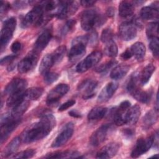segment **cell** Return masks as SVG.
<instances>
[{"instance_id": "6da1fadb", "label": "cell", "mask_w": 159, "mask_h": 159, "mask_svg": "<svg viewBox=\"0 0 159 159\" xmlns=\"http://www.w3.org/2000/svg\"><path fill=\"white\" fill-rule=\"evenodd\" d=\"M55 125V118L50 112L43 114L39 122L27 128L22 134L23 142L31 143L47 136Z\"/></svg>"}, {"instance_id": "7a4b0ae2", "label": "cell", "mask_w": 159, "mask_h": 159, "mask_svg": "<svg viewBox=\"0 0 159 159\" xmlns=\"http://www.w3.org/2000/svg\"><path fill=\"white\" fill-rule=\"evenodd\" d=\"M106 20L104 16L94 9L84 11L81 15V26L86 31L92 30L94 27L102 25Z\"/></svg>"}, {"instance_id": "3957f363", "label": "cell", "mask_w": 159, "mask_h": 159, "mask_svg": "<svg viewBox=\"0 0 159 159\" xmlns=\"http://www.w3.org/2000/svg\"><path fill=\"white\" fill-rule=\"evenodd\" d=\"M20 121V119L14 117L11 112L3 114L1 119V143H2L16 129Z\"/></svg>"}, {"instance_id": "277c9868", "label": "cell", "mask_w": 159, "mask_h": 159, "mask_svg": "<svg viewBox=\"0 0 159 159\" xmlns=\"http://www.w3.org/2000/svg\"><path fill=\"white\" fill-rule=\"evenodd\" d=\"M89 40V35L79 36L73 40L72 46L68 53V58L70 61H76L84 55L86 47Z\"/></svg>"}, {"instance_id": "5b68a950", "label": "cell", "mask_w": 159, "mask_h": 159, "mask_svg": "<svg viewBox=\"0 0 159 159\" xmlns=\"http://www.w3.org/2000/svg\"><path fill=\"white\" fill-rule=\"evenodd\" d=\"M43 12L44 10L40 2L39 4H37L24 16L21 22V27L25 29L33 24L39 25L44 20Z\"/></svg>"}, {"instance_id": "8992f818", "label": "cell", "mask_w": 159, "mask_h": 159, "mask_svg": "<svg viewBox=\"0 0 159 159\" xmlns=\"http://www.w3.org/2000/svg\"><path fill=\"white\" fill-rule=\"evenodd\" d=\"M16 24V19L14 17H10L4 21L0 34V43L1 50L7 46L12 37Z\"/></svg>"}, {"instance_id": "52a82bcc", "label": "cell", "mask_w": 159, "mask_h": 159, "mask_svg": "<svg viewBox=\"0 0 159 159\" xmlns=\"http://www.w3.org/2000/svg\"><path fill=\"white\" fill-rule=\"evenodd\" d=\"M78 8V4L76 1H59V5L55 12V16L60 19H66L75 14Z\"/></svg>"}, {"instance_id": "ba28073f", "label": "cell", "mask_w": 159, "mask_h": 159, "mask_svg": "<svg viewBox=\"0 0 159 159\" xmlns=\"http://www.w3.org/2000/svg\"><path fill=\"white\" fill-rule=\"evenodd\" d=\"M102 53L99 51H94L88 55L83 60L81 61L76 66L78 73H83L96 65L102 58Z\"/></svg>"}, {"instance_id": "9c48e42d", "label": "cell", "mask_w": 159, "mask_h": 159, "mask_svg": "<svg viewBox=\"0 0 159 159\" xmlns=\"http://www.w3.org/2000/svg\"><path fill=\"white\" fill-rule=\"evenodd\" d=\"M38 57V53L33 50L30 52L18 63V71L20 73H25L34 69L37 63Z\"/></svg>"}, {"instance_id": "30bf717a", "label": "cell", "mask_w": 159, "mask_h": 159, "mask_svg": "<svg viewBox=\"0 0 159 159\" xmlns=\"http://www.w3.org/2000/svg\"><path fill=\"white\" fill-rule=\"evenodd\" d=\"M74 132V125L72 122H69L65 125L64 128L57 135L52 142V147L53 148L60 147L65 144L71 137Z\"/></svg>"}, {"instance_id": "8fae6325", "label": "cell", "mask_w": 159, "mask_h": 159, "mask_svg": "<svg viewBox=\"0 0 159 159\" xmlns=\"http://www.w3.org/2000/svg\"><path fill=\"white\" fill-rule=\"evenodd\" d=\"M153 136H150L145 139L140 138L138 139L135 146L131 152L132 158H137L144 153L147 152L153 145Z\"/></svg>"}, {"instance_id": "7c38bea8", "label": "cell", "mask_w": 159, "mask_h": 159, "mask_svg": "<svg viewBox=\"0 0 159 159\" xmlns=\"http://www.w3.org/2000/svg\"><path fill=\"white\" fill-rule=\"evenodd\" d=\"M70 90V86L66 84L61 83L53 88L48 94L47 104L52 105L56 103L60 98L65 96Z\"/></svg>"}, {"instance_id": "4fadbf2b", "label": "cell", "mask_w": 159, "mask_h": 159, "mask_svg": "<svg viewBox=\"0 0 159 159\" xmlns=\"http://www.w3.org/2000/svg\"><path fill=\"white\" fill-rule=\"evenodd\" d=\"M130 106V102L129 101H124L122 102L118 107L112 110V118L114 123L117 125H122L124 124H126L125 114Z\"/></svg>"}, {"instance_id": "5bb4252c", "label": "cell", "mask_w": 159, "mask_h": 159, "mask_svg": "<svg viewBox=\"0 0 159 159\" xmlns=\"http://www.w3.org/2000/svg\"><path fill=\"white\" fill-rule=\"evenodd\" d=\"M119 34L123 40H131L137 36V27L132 22H124L119 27Z\"/></svg>"}, {"instance_id": "9a60e30c", "label": "cell", "mask_w": 159, "mask_h": 159, "mask_svg": "<svg viewBox=\"0 0 159 159\" xmlns=\"http://www.w3.org/2000/svg\"><path fill=\"white\" fill-rule=\"evenodd\" d=\"M111 125L110 124H105L98 128L91 136L89 142L91 145L97 147L103 143L108 135L109 132L111 130Z\"/></svg>"}, {"instance_id": "2e32d148", "label": "cell", "mask_w": 159, "mask_h": 159, "mask_svg": "<svg viewBox=\"0 0 159 159\" xmlns=\"http://www.w3.org/2000/svg\"><path fill=\"white\" fill-rule=\"evenodd\" d=\"M27 86L25 80L22 78H15L11 81L4 89V94L8 96L25 91Z\"/></svg>"}, {"instance_id": "e0dca14e", "label": "cell", "mask_w": 159, "mask_h": 159, "mask_svg": "<svg viewBox=\"0 0 159 159\" xmlns=\"http://www.w3.org/2000/svg\"><path fill=\"white\" fill-rule=\"evenodd\" d=\"M52 31L50 29L44 30L37 39L34 43L33 51L38 54L41 52L48 45L52 39Z\"/></svg>"}, {"instance_id": "ac0fdd59", "label": "cell", "mask_w": 159, "mask_h": 159, "mask_svg": "<svg viewBox=\"0 0 159 159\" xmlns=\"http://www.w3.org/2000/svg\"><path fill=\"white\" fill-rule=\"evenodd\" d=\"M120 145L118 143H110L99 150L96 153V158H111L114 157L119 149Z\"/></svg>"}, {"instance_id": "d6986e66", "label": "cell", "mask_w": 159, "mask_h": 159, "mask_svg": "<svg viewBox=\"0 0 159 159\" xmlns=\"http://www.w3.org/2000/svg\"><path fill=\"white\" fill-rule=\"evenodd\" d=\"M97 85L98 82L96 81L87 79L79 84L78 89L84 93L83 98L84 99H88L94 95L93 92L96 89Z\"/></svg>"}, {"instance_id": "ffe728a7", "label": "cell", "mask_w": 159, "mask_h": 159, "mask_svg": "<svg viewBox=\"0 0 159 159\" xmlns=\"http://www.w3.org/2000/svg\"><path fill=\"white\" fill-rule=\"evenodd\" d=\"M158 2L155 4H151L149 6H145L142 8L140 12V16L143 20L158 19Z\"/></svg>"}, {"instance_id": "44dd1931", "label": "cell", "mask_w": 159, "mask_h": 159, "mask_svg": "<svg viewBox=\"0 0 159 159\" xmlns=\"http://www.w3.org/2000/svg\"><path fill=\"white\" fill-rule=\"evenodd\" d=\"M118 88V84L114 82L107 83L101 90L98 96V101L100 102L108 101L114 94Z\"/></svg>"}, {"instance_id": "7402d4cb", "label": "cell", "mask_w": 159, "mask_h": 159, "mask_svg": "<svg viewBox=\"0 0 159 159\" xmlns=\"http://www.w3.org/2000/svg\"><path fill=\"white\" fill-rule=\"evenodd\" d=\"M140 115V107L139 105H135L129 108L125 114V122L128 124H135Z\"/></svg>"}, {"instance_id": "603a6c76", "label": "cell", "mask_w": 159, "mask_h": 159, "mask_svg": "<svg viewBox=\"0 0 159 159\" xmlns=\"http://www.w3.org/2000/svg\"><path fill=\"white\" fill-rule=\"evenodd\" d=\"M80 154L76 151H65V152H56L50 153L45 156L47 158H81Z\"/></svg>"}, {"instance_id": "cb8c5ba5", "label": "cell", "mask_w": 159, "mask_h": 159, "mask_svg": "<svg viewBox=\"0 0 159 159\" xmlns=\"http://www.w3.org/2000/svg\"><path fill=\"white\" fill-rule=\"evenodd\" d=\"M134 12V4L126 1H122L119 6V14L122 17H127L133 14Z\"/></svg>"}, {"instance_id": "d4e9b609", "label": "cell", "mask_w": 159, "mask_h": 159, "mask_svg": "<svg viewBox=\"0 0 159 159\" xmlns=\"http://www.w3.org/2000/svg\"><path fill=\"white\" fill-rule=\"evenodd\" d=\"M130 67L125 64H120L116 66L111 72L110 77L113 80H120L124 77L129 71Z\"/></svg>"}, {"instance_id": "484cf974", "label": "cell", "mask_w": 159, "mask_h": 159, "mask_svg": "<svg viewBox=\"0 0 159 159\" xmlns=\"http://www.w3.org/2000/svg\"><path fill=\"white\" fill-rule=\"evenodd\" d=\"M20 138L19 137H15L13 139L6 147L4 150L2 152V157H11V155H14V153L18 149L20 143Z\"/></svg>"}, {"instance_id": "4316f807", "label": "cell", "mask_w": 159, "mask_h": 159, "mask_svg": "<svg viewBox=\"0 0 159 159\" xmlns=\"http://www.w3.org/2000/svg\"><path fill=\"white\" fill-rule=\"evenodd\" d=\"M158 119V113L156 110H150L143 117L142 124L145 129H147L155 124Z\"/></svg>"}, {"instance_id": "83f0119b", "label": "cell", "mask_w": 159, "mask_h": 159, "mask_svg": "<svg viewBox=\"0 0 159 159\" xmlns=\"http://www.w3.org/2000/svg\"><path fill=\"white\" fill-rule=\"evenodd\" d=\"M107 109L102 106H98L93 108L88 114L89 120H98L102 119L106 114Z\"/></svg>"}, {"instance_id": "f1b7e54d", "label": "cell", "mask_w": 159, "mask_h": 159, "mask_svg": "<svg viewBox=\"0 0 159 159\" xmlns=\"http://www.w3.org/2000/svg\"><path fill=\"white\" fill-rule=\"evenodd\" d=\"M55 64L52 54H47L43 57L39 66V73L41 75H45L49 71L48 70Z\"/></svg>"}, {"instance_id": "f546056e", "label": "cell", "mask_w": 159, "mask_h": 159, "mask_svg": "<svg viewBox=\"0 0 159 159\" xmlns=\"http://www.w3.org/2000/svg\"><path fill=\"white\" fill-rule=\"evenodd\" d=\"M132 55L137 60H142L145 54V47L142 42H135L130 48Z\"/></svg>"}, {"instance_id": "4dcf8cb0", "label": "cell", "mask_w": 159, "mask_h": 159, "mask_svg": "<svg viewBox=\"0 0 159 159\" xmlns=\"http://www.w3.org/2000/svg\"><path fill=\"white\" fill-rule=\"evenodd\" d=\"M155 70V66L152 64L147 65L139 75V81L141 84L144 85L148 83L153 73Z\"/></svg>"}, {"instance_id": "1f68e13d", "label": "cell", "mask_w": 159, "mask_h": 159, "mask_svg": "<svg viewBox=\"0 0 159 159\" xmlns=\"http://www.w3.org/2000/svg\"><path fill=\"white\" fill-rule=\"evenodd\" d=\"M25 91H21L19 93H17L13 94H11L9 96L7 101L6 104L8 107H14L20 103H21L22 101H24L25 99Z\"/></svg>"}, {"instance_id": "d6a6232c", "label": "cell", "mask_w": 159, "mask_h": 159, "mask_svg": "<svg viewBox=\"0 0 159 159\" xmlns=\"http://www.w3.org/2000/svg\"><path fill=\"white\" fill-rule=\"evenodd\" d=\"M43 93V89L40 87H32L25 91V99L28 100H37Z\"/></svg>"}, {"instance_id": "836d02e7", "label": "cell", "mask_w": 159, "mask_h": 159, "mask_svg": "<svg viewBox=\"0 0 159 159\" xmlns=\"http://www.w3.org/2000/svg\"><path fill=\"white\" fill-rule=\"evenodd\" d=\"M29 105V102L26 100H24L17 106L12 107V110L10 112L14 117L20 119L22 114L27 109Z\"/></svg>"}, {"instance_id": "e575fe53", "label": "cell", "mask_w": 159, "mask_h": 159, "mask_svg": "<svg viewBox=\"0 0 159 159\" xmlns=\"http://www.w3.org/2000/svg\"><path fill=\"white\" fill-rule=\"evenodd\" d=\"M131 95L137 99L142 103H148L150 100V94L147 91H142L139 88L135 89L131 93Z\"/></svg>"}, {"instance_id": "d590c367", "label": "cell", "mask_w": 159, "mask_h": 159, "mask_svg": "<svg viewBox=\"0 0 159 159\" xmlns=\"http://www.w3.org/2000/svg\"><path fill=\"white\" fill-rule=\"evenodd\" d=\"M104 52L106 55L109 57H116L118 53V48L116 43L114 40H112L106 43Z\"/></svg>"}, {"instance_id": "8d00e7d4", "label": "cell", "mask_w": 159, "mask_h": 159, "mask_svg": "<svg viewBox=\"0 0 159 159\" xmlns=\"http://www.w3.org/2000/svg\"><path fill=\"white\" fill-rule=\"evenodd\" d=\"M66 51V48L65 45H61L57 47L54 52L52 53V57L53 58L55 64L59 63L63 59Z\"/></svg>"}, {"instance_id": "74e56055", "label": "cell", "mask_w": 159, "mask_h": 159, "mask_svg": "<svg viewBox=\"0 0 159 159\" xmlns=\"http://www.w3.org/2000/svg\"><path fill=\"white\" fill-rule=\"evenodd\" d=\"M146 34L149 40L158 37V22L149 24L146 29Z\"/></svg>"}, {"instance_id": "f35d334b", "label": "cell", "mask_w": 159, "mask_h": 159, "mask_svg": "<svg viewBox=\"0 0 159 159\" xmlns=\"http://www.w3.org/2000/svg\"><path fill=\"white\" fill-rule=\"evenodd\" d=\"M117 63V61H116L115 60H112L108 61L106 63H102V64L98 65V66H96L94 70L96 72L99 73H104V72L107 71L109 69H110L114 65H115Z\"/></svg>"}, {"instance_id": "ab89813d", "label": "cell", "mask_w": 159, "mask_h": 159, "mask_svg": "<svg viewBox=\"0 0 159 159\" xmlns=\"http://www.w3.org/2000/svg\"><path fill=\"white\" fill-rule=\"evenodd\" d=\"M35 153V150L34 149H27L24 151H22L17 154H14V156L11 157L12 158H30L33 157Z\"/></svg>"}, {"instance_id": "60d3db41", "label": "cell", "mask_w": 159, "mask_h": 159, "mask_svg": "<svg viewBox=\"0 0 159 159\" xmlns=\"http://www.w3.org/2000/svg\"><path fill=\"white\" fill-rule=\"evenodd\" d=\"M101 40L102 42L105 43L113 40V33L111 29L106 28L102 31L101 35Z\"/></svg>"}, {"instance_id": "b9f144b4", "label": "cell", "mask_w": 159, "mask_h": 159, "mask_svg": "<svg viewBox=\"0 0 159 159\" xmlns=\"http://www.w3.org/2000/svg\"><path fill=\"white\" fill-rule=\"evenodd\" d=\"M158 45L159 42L158 37H155L150 40L149 48L152 52L153 56L157 58L158 57Z\"/></svg>"}, {"instance_id": "7bdbcfd3", "label": "cell", "mask_w": 159, "mask_h": 159, "mask_svg": "<svg viewBox=\"0 0 159 159\" xmlns=\"http://www.w3.org/2000/svg\"><path fill=\"white\" fill-rule=\"evenodd\" d=\"M43 80L46 84H50L57 81L59 77V75L55 72L48 71L45 75H43Z\"/></svg>"}, {"instance_id": "ee69618b", "label": "cell", "mask_w": 159, "mask_h": 159, "mask_svg": "<svg viewBox=\"0 0 159 159\" xmlns=\"http://www.w3.org/2000/svg\"><path fill=\"white\" fill-rule=\"evenodd\" d=\"M76 24V20L74 19H70L68 20L65 24L63 26L61 30V33L62 35H65L69 32H70L75 26Z\"/></svg>"}, {"instance_id": "f6af8a7d", "label": "cell", "mask_w": 159, "mask_h": 159, "mask_svg": "<svg viewBox=\"0 0 159 159\" xmlns=\"http://www.w3.org/2000/svg\"><path fill=\"white\" fill-rule=\"evenodd\" d=\"M17 56L16 55H8L6 56L4 58H1V65H10L12 63L14 62L15 59L16 58Z\"/></svg>"}, {"instance_id": "bcb514c9", "label": "cell", "mask_w": 159, "mask_h": 159, "mask_svg": "<svg viewBox=\"0 0 159 159\" xmlns=\"http://www.w3.org/2000/svg\"><path fill=\"white\" fill-rule=\"evenodd\" d=\"M75 102H76V101H75V100H73V99L69 100V101L65 102V103H63V104H61V105L60 106L58 111H65V110H66L67 109L70 108V107L73 106L75 104Z\"/></svg>"}, {"instance_id": "7dc6e473", "label": "cell", "mask_w": 159, "mask_h": 159, "mask_svg": "<svg viewBox=\"0 0 159 159\" xmlns=\"http://www.w3.org/2000/svg\"><path fill=\"white\" fill-rule=\"evenodd\" d=\"M20 48H21V43L18 41L14 42L11 47V49L12 52L14 53L19 52L20 50Z\"/></svg>"}, {"instance_id": "c3c4849f", "label": "cell", "mask_w": 159, "mask_h": 159, "mask_svg": "<svg viewBox=\"0 0 159 159\" xmlns=\"http://www.w3.org/2000/svg\"><path fill=\"white\" fill-rule=\"evenodd\" d=\"M120 57H121V58H122V60H127L130 58L132 57V53H131L130 50L128 49V50H126L124 52H123V53L120 55Z\"/></svg>"}, {"instance_id": "681fc988", "label": "cell", "mask_w": 159, "mask_h": 159, "mask_svg": "<svg viewBox=\"0 0 159 159\" xmlns=\"http://www.w3.org/2000/svg\"><path fill=\"white\" fill-rule=\"evenodd\" d=\"M95 2H96L95 1H89V0H83L80 1L81 4L84 7L92 6L95 4Z\"/></svg>"}, {"instance_id": "f907efd6", "label": "cell", "mask_w": 159, "mask_h": 159, "mask_svg": "<svg viewBox=\"0 0 159 159\" xmlns=\"http://www.w3.org/2000/svg\"><path fill=\"white\" fill-rule=\"evenodd\" d=\"M69 115L73 117H76V118H80L81 117V114L80 113H79L76 110H71L68 112Z\"/></svg>"}, {"instance_id": "816d5d0a", "label": "cell", "mask_w": 159, "mask_h": 159, "mask_svg": "<svg viewBox=\"0 0 159 159\" xmlns=\"http://www.w3.org/2000/svg\"><path fill=\"white\" fill-rule=\"evenodd\" d=\"M26 2H25V1H16V2H15L16 5H14V6L18 8H20L21 6H24L26 4Z\"/></svg>"}, {"instance_id": "f5cc1de1", "label": "cell", "mask_w": 159, "mask_h": 159, "mask_svg": "<svg viewBox=\"0 0 159 159\" xmlns=\"http://www.w3.org/2000/svg\"><path fill=\"white\" fill-rule=\"evenodd\" d=\"M124 134H125V135H127L128 136H130V135H133V132H132V130H125V132H124Z\"/></svg>"}, {"instance_id": "db71d44e", "label": "cell", "mask_w": 159, "mask_h": 159, "mask_svg": "<svg viewBox=\"0 0 159 159\" xmlns=\"http://www.w3.org/2000/svg\"><path fill=\"white\" fill-rule=\"evenodd\" d=\"M107 14L109 16H111L114 15V10H113L112 8H109V9L107 10Z\"/></svg>"}, {"instance_id": "11a10c76", "label": "cell", "mask_w": 159, "mask_h": 159, "mask_svg": "<svg viewBox=\"0 0 159 159\" xmlns=\"http://www.w3.org/2000/svg\"><path fill=\"white\" fill-rule=\"evenodd\" d=\"M152 157H153V158H158V154H156L155 155H153V156H152Z\"/></svg>"}]
</instances>
